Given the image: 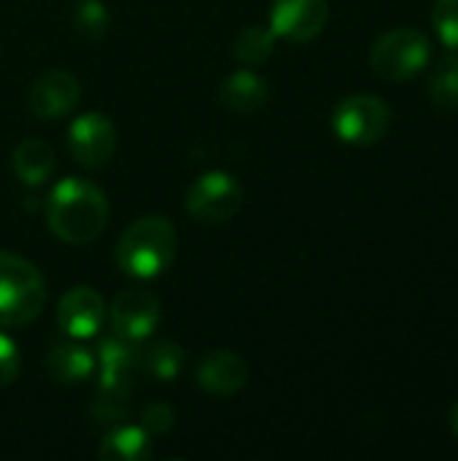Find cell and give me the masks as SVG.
<instances>
[{
    "mask_svg": "<svg viewBox=\"0 0 458 461\" xmlns=\"http://www.w3.org/2000/svg\"><path fill=\"white\" fill-rule=\"evenodd\" d=\"M140 357L138 346L132 340H124L119 335L105 338L100 346V400L111 402H127V397L135 389V373L140 370Z\"/></svg>",
    "mask_w": 458,
    "mask_h": 461,
    "instance_id": "52a82bcc",
    "label": "cell"
},
{
    "mask_svg": "<svg viewBox=\"0 0 458 461\" xmlns=\"http://www.w3.org/2000/svg\"><path fill=\"white\" fill-rule=\"evenodd\" d=\"M46 373L59 384H81L94 373V357L73 343H59L46 354Z\"/></svg>",
    "mask_w": 458,
    "mask_h": 461,
    "instance_id": "2e32d148",
    "label": "cell"
},
{
    "mask_svg": "<svg viewBox=\"0 0 458 461\" xmlns=\"http://www.w3.org/2000/svg\"><path fill=\"white\" fill-rule=\"evenodd\" d=\"M184 362H186L184 348L170 340H162V343H154L148 351H143L140 370L157 381H175L184 373Z\"/></svg>",
    "mask_w": 458,
    "mask_h": 461,
    "instance_id": "ac0fdd59",
    "label": "cell"
},
{
    "mask_svg": "<svg viewBox=\"0 0 458 461\" xmlns=\"http://www.w3.org/2000/svg\"><path fill=\"white\" fill-rule=\"evenodd\" d=\"M67 149L84 167H103L116 151V127L100 111H86L70 122Z\"/></svg>",
    "mask_w": 458,
    "mask_h": 461,
    "instance_id": "ba28073f",
    "label": "cell"
},
{
    "mask_svg": "<svg viewBox=\"0 0 458 461\" xmlns=\"http://www.w3.org/2000/svg\"><path fill=\"white\" fill-rule=\"evenodd\" d=\"M173 424H175V413L170 405L154 402L143 411V429L148 435H165V432H170Z\"/></svg>",
    "mask_w": 458,
    "mask_h": 461,
    "instance_id": "cb8c5ba5",
    "label": "cell"
},
{
    "mask_svg": "<svg viewBox=\"0 0 458 461\" xmlns=\"http://www.w3.org/2000/svg\"><path fill=\"white\" fill-rule=\"evenodd\" d=\"M108 308L97 289L92 286H73L57 305V324L67 338L86 340L94 338L105 324Z\"/></svg>",
    "mask_w": 458,
    "mask_h": 461,
    "instance_id": "8fae6325",
    "label": "cell"
},
{
    "mask_svg": "<svg viewBox=\"0 0 458 461\" xmlns=\"http://www.w3.org/2000/svg\"><path fill=\"white\" fill-rule=\"evenodd\" d=\"M432 59V41L418 27H394L386 30L370 51L373 70L386 81H410Z\"/></svg>",
    "mask_w": 458,
    "mask_h": 461,
    "instance_id": "277c9868",
    "label": "cell"
},
{
    "mask_svg": "<svg viewBox=\"0 0 458 461\" xmlns=\"http://www.w3.org/2000/svg\"><path fill=\"white\" fill-rule=\"evenodd\" d=\"M270 97V86L267 81L254 73V70H235L219 89V100L221 105H227L235 113H254L256 108H262Z\"/></svg>",
    "mask_w": 458,
    "mask_h": 461,
    "instance_id": "9a60e30c",
    "label": "cell"
},
{
    "mask_svg": "<svg viewBox=\"0 0 458 461\" xmlns=\"http://www.w3.org/2000/svg\"><path fill=\"white\" fill-rule=\"evenodd\" d=\"M451 429H454V435H456L458 440V402L451 408Z\"/></svg>",
    "mask_w": 458,
    "mask_h": 461,
    "instance_id": "d4e9b609",
    "label": "cell"
},
{
    "mask_svg": "<svg viewBox=\"0 0 458 461\" xmlns=\"http://www.w3.org/2000/svg\"><path fill=\"white\" fill-rule=\"evenodd\" d=\"M13 173L24 186H43L57 167V157L54 149L40 140V138H24L16 149H13Z\"/></svg>",
    "mask_w": 458,
    "mask_h": 461,
    "instance_id": "5bb4252c",
    "label": "cell"
},
{
    "mask_svg": "<svg viewBox=\"0 0 458 461\" xmlns=\"http://www.w3.org/2000/svg\"><path fill=\"white\" fill-rule=\"evenodd\" d=\"M391 127V108L373 92L348 95L332 111V130L348 146H373Z\"/></svg>",
    "mask_w": 458,
    "mask_h": 461,
    "instance_id": "5b68a950",
    "label": "cell"
},
{
    "mask_svg": "<svg viewBox=\"0 0 458 461\" xmlns=\"http://www.w3.org/2000/svg\"><path fill=\"white\" fill-rule=\"evenodd\" d=\"M429 100L440 111L458 108V54H448L437 62L429 76Z\"/></svg>",
    "mask_w": 458,
    "mask_h": 461,
    "instance_id": "d6986e66",
    "label": "cell"
},
{
    "mask_svg": "<svg viewBox=\"0 0 458 461\" xmlns=\"http://www.w3.org/2000/svg\"><path fill=\"white\" fill-rule=\"evenodd\" d=\"M46 221L49 230L70 246L92 243L108 224V200L103 189L86 178H62L49 192Z\"/></svg>",
    "mask_w": 458,
    "mask_h": 461,
    "instance_id": "6da1fadb",
    "label": "cell"
},
{
    "mask_svg": "<svg viewBox=\"0 0 458 461\" xmlns=\"http://www.w3.org/2000/svg\"><path fill=\"white\" fill-rule=\"evenodd\" d=\"M432 24L437 30V38L448 49L458 51V0H435Z\"/></svg>",
    "mask_w": 458,
    "mask_h": 461,
    "instance_id": "7402d4cb",
    "label": "cell"
},
{
    "mask_svg": "<svg viewBox=\"0 0 458 461\" xmlns=\"http://www.w3.org/2000/svg\"><path fill=\"white\" fill-rule=\"evenodd\" d=\"M81 100V86L67 70H46L27 89V108L35 119L67 116Z\"/></svg>",
    "mask_w": 458,
    "mask_h": 461,
    "instance_id": "7c38bea8",
    "label": "cell"
},
{
    "mask_svg": "<svg viewBox=\"0 0 458 461\" xmlns=\"http://www.w3.org/2000/svg\"><path fill=\"white\" fill-rule=\"evenodd\" d=\"M73 24L84 38L97 41L108 30V11L100 0H81L73 11Z\"/></svg>",
    "mask_w": 458,
    "mask_h": 461,
    "instance_id": "44dd1931",
    "label": "cell"
},
{
    "mask_svg": "<svg viewBox=\"0 0 458 461\" xmlns=\"http://www.w3.org/2000/svg\"><path fill=\"white\" fill-rule=\"evenodd\" d=\"M329 19L327 0H273L270 30L275 38L292 43H308L321 35Z\"/></svg>",
    "mask_w": 458,
    "mask_h": 461,
    "instance_id": "9c48e42d",
    "label": "cell"
},
{
    "mask_svg": "<svg viewBox=\"0 0 458 461\" xmlns=\"http://www.w3.org/2000/svg\"><path fill=\"white\" fill-rule=\"evenodd\" d=\"M243 205V186L232 173L211 170L200 176L186 192V211L202 224H224Z\"/></svg>",
    "mask_w": 458,
    "mask_h": 461,
    "instance_id": "8992f818",
    "label": "cell"
},
{
    "mask_svg": "<svg viewBox=\"0 0 458 461\" xmlns=\"http://www.w3.org/2000/svg\"><path fill=\"white\" fill-rule=\"evenodd\" d=\"M46 305V281L24 257L0 251V327L13 330L35 321Z\"/></svg>",
    "mask_w": 458,
    "mask_h": 461,
    "instance_id": "3957f363",
    "label": "cell"
},
{
    "mask_svg": "<svg viewBox=\"0 0 458 461\" xmlns=\"http://www.w3.org/2000/svg\"><path fill=\"white\" fill-rule=\"evenodd\" d=\"M111 327L113 335L140 343L159 324V300L146 289H121L111 303Z\"/></svg>",
    "mask_w": 458,
    "mask_h": 461,
    "instance_id": "30bf717a",
    "label": "cell"
},
{
    "mask_svg": "<svg viewBox=\"0 0 458 461\" xmlns=\"http://www.w3.org/2000/svg\"><path fill=\"white\" fill-rule=\"evenodd\" d=\"M232 51L246 65H262L275 51V32L270 27L251 24V27H246V30L238 32V38L232 43Z\"/></svg>",
    "mask_w": 458,
    "mask_h": 461,
    "instance_id": "ffe728a7",
    "label": "cell"
},
{
    "mask_svg": "<svg viewBox=\"0 0 458 461\" xmlns=\"http://www.w3.org/2000/svg\"><path fill=\"white\" fill-rule=\"evenodd\" d=\"M197 384L213 397H232L248 384V365L235 351H211L197 365Z\"/></svg>",
    "mask_w": 458,
    "mask_h": 461,
    "instance_id": "4fadbf2b",
    "label": "cell"
},
{
    "mask_svg": "<svg viewBox=\"0 0 458 461\" xmlns=\"http://www.w3.org/2000/svg\"><path fill=\"white\" fill-rule=\"evenodd\" d=\"M178 235L170 219L165 216H143L132 221L116 243V265L130 278H157L175 259Z\"/></svg>",
    "mask_w": 458,
    "mask_h": 461,
    "instance_id": "7a4b0ae2",
    "label": "cell"
},
{
    "mask_svg": "<svg viewBox=\"0 0 458 461\" xmlns=\"http://www.w3.org/2000/svg\"><path fill=\"white\" fill-rule=\"evenodd\" d=\"M151 456V440L143 427H116L100 443V459L140 461Z\"/></svg>",
    "mask_w": 458,
    "mask_h": 461,
    "instance_id": "e0dca14e",
    "label": "cell"
},
{
    "mask_svg": "<svg viewBox=\"0 0 458 461\" xmlns=\"http://www.w3.org/2000/svg\"><path fill=\"white\" fill-rule=\"evenodd\" d=\"M19 370H22V357H19V348L16 343L0 332V386H8L19 378Z\"/></svg>",
    "mask_w": 458,
    "mask_h": 461,
    "instance_id": "603a6c76",
    "label": "cell"
}]
</instances>
